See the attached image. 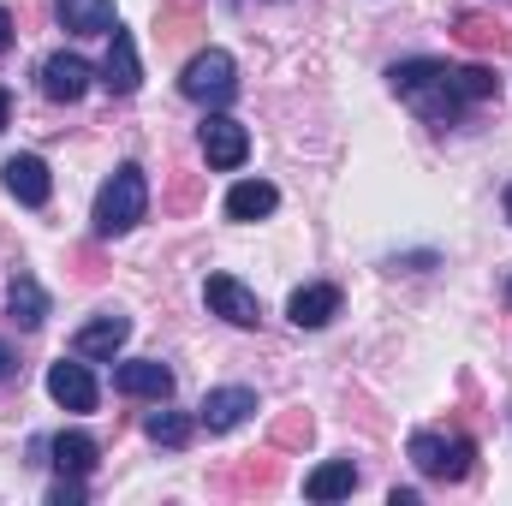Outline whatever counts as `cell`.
<instances>
[{"mask_svg":"<svg viewBox=\"0 0 512 506\" xmlns=\"http://www.w3.org/2000/svg\"><path fill=\"white\" fill-rule=\"evenodd\" d=\"M387 84H393V96H399L405 108H417L429 126H453V120L465 114L459 78H453L447 60H399V66L387 72Z\"/></svg>","mask_w":512,"mask_h":506,"instance_id":"1","label":"cell"},{"mask_svg":"<svg viewBox=\"0 0 512 506\" xmlns=\"http://www.w3.org/2000/svg\"><path fill=\"white\" fill-rule=\"evenodd\" d=\"M149 215V179H143V167L137 161H126V167H114V179L96 191V233L102 239H120V233H131L137 221Z\"/></svg>","mask_w":512,"mask_h":506,"instance_id":"2","label":"cell"},{"mask_svg":"<svg viewBox=\"0 0 512 506\" xmlns=\"http://www.w3.org/2000/svg\"><path fill=\"white\" fill-rule=\"evenodd\" d=\"M405 453L429 483H465L471 465H477V441L471 435H441V429H417Z\"/></svg>","mask_w":512,"mask_h":506,"instance_id":"3","label":"cell"},{"mask_svg":"<svg viewBox=\"0 0 512 506\" xmlns=\"http://www.w3.org/2000/svg\"><path fill=\"white\" fill-rule=\"evenodd\" d=\"M179 90H185V102H197V108H227V102L239 96V66H233V54H227V48H203V54L185 66Z\"/></svg>","mask_w":512,"mask_h":506,"instance_id":"4","label":"cell"},{"mask_svg":"<svg viewBox=\"0 0 512 506\" xmlns=\"http://www.w3.org/2000/svg\"><path fill=\"white\" fill-rule=\"evenodd\" d=\"M197 143H203V161H209L215 173H233V167H245V155H251V131L239 126L233 114H221V108L203 120Z\"/></svg>","mask_w":512,"mask_h":506,"instance_id":"5","label":"cell"},{"mask_svg":"<svg viewBox=\"0 0 512 506\" xmlns=\"http://www.w3.org/2000/svg\"><path fill=\"white\" fill-rule=\"evenodd\" d=\"M203 304H209V316H221V322H233V328H256V322H262L256 292L245 280H233V274H209V280H203Z\"/></svg>","mask_w":512,"mask_h":506,"instance_id":"6","label":"cell"},{"mask_svg":"<svg viewBox=\"0 0 512 506\" xmlns=\"http://www.w3.org/2000/svg\"><path fill=\"white\" fill-rule=\"evenodd\" d=\"M48 399L54 405H66V411H96V399H102V387L90 376V364L72 352V358H60V364H48Z\"/></svg>","mask_w":512,"mask_h":506,"instance_id":"7","label":"cell"},{"mask_svg":"<svg viewBox=\"0 0 512 506\" xmlns=\"http://www.w3.org/2000/svg\"><path fill=\"white\" fill-rule=\"evenodd\" d=\"M251 417H256L251 387H209L203 405H197V423H203L209 435H227V429H239V423H251Z\"/></svg>","mask_w":512,"mask_h":506,"instance_id":"8","label":"cell"},{"mask_svg":"<svg viewBox=\"0 0 512 506\" xmlns=\"http://www.w3.org/2000/svg\"><path fill=\"white\" fill-rule=\"evenodd\" d=\"M90 60H78V54H48L42 60V96L48 102H84V90H90Z\"/></svg>","mask_w":512,"mask_h":506,"instance_id":"9","label":"cell"},{"mask_svg":"<svg viewBox=\"0 0 512 506\" xmlns=\"http://www.w3.org/2000/svg\"><path fill=\"white\" fill-rule=\"evenodd\" d=\"M0 179H6V191H12L24 209H42V203L54 197V179H48V161H42V155H12V161L0 167Z\"/></svg>","mask_w":512,"mask_h":506,"instance_id":"10","label":"cell"},{"mask_svg":"<svg viewBox=\"0 0 512 506\" xmlns=\"http://www.w3.org/2000/svg\"><path fill=\"white\" fill-rule=\"evenodd\" d=\"M131 340V316H120V310H108V316H96V322H84L78 334H72V352L90 364V358H114L120 346Z\"/></svg>","mask_w":512,"mask_h":506,"instance_id":"11","label":"cell"},{"mask_svg":"<svg viewBox=\"0 0 512 506\" xmlns=\"http://www.w3.org/2000/svg\"><path fill=\"white\" fill-rule=\"evenodd\" d=\"M114 387H120L126 399H155V405H161V399L173 393V370H167L161 358H131V364L114 370Z\"/></svg>","mask_w":512,"mask_h":506,"instance_id":"12","label":"cell"},{"mask_svg":"<svg viewBox=\"0 0 512 506\" xmlns=\"http://www.w3.org/2000/svg\"><path fill=\"white\" fill-rule=\"evenodd\" d=\"M102 84L114 90V96H131L137 84H143V66H137V42H131V30H108V60H102Z\"/></svg>","mask_w":512,"mask_h":506,"instance_id":"13","label":"cell"},{"mask_svg":"<svg viewBox=\"0 0 512 506\" xmlns=\"http://www.w3.org/2000/svg\"><path fill=\"white\" fill-rule=\"evenodd\" d=\"M286 316H292L298 328H328V322L340 316V286H298V292L286 298Z\"/></svg>","mask_w":512,"mask_h":506,"instance_id":"14","label":"cell"},{"mask_svg":"<svg viewBox=\"0 0 512 506\" xmlns=\"http://www.w3.org/2000/svg\"><path fill=\"white\" fill-rule=\"evenodd\" d=\"M48 453H54V471H60V477H90L96 459H102V447H96L90 435H78V429H60V435L48 441Z\"/></svg>","mask_w":512,"mask_h":506,"instance_id":"15","label":"cell"},{"mask_svg":"<svg viewBox=\"0 0 512 506\" xmlns=\"http://www.w3.org/2000/svg\"><path fill=\"white\" fill-rule=\"evenodd\" d=\"M274 209H280V191L268 179H239L227 191V221H268Z\"/></svg>","mask_w":512,"mask_h":506,"instance_id":"16","label":"cell"},{"mask_svg":"<svg viewBox=\"0 0 512 506\" xmlns=\"http://www.w3.org/2000/svg\"><path fill=\"white\" fill-rule=\"evenodd\" d=\"M6 316H12L18 328H42V322H48V292L36 286V274H12V286H6Z\"/></svg>","mask_w":512,"mask_h":506,"instance_id":"17","label":"cell"},{"mask_svg":"<svg viewBox=\"0 0 512 506\" xmlns=\"http://www.w3.org/2000/svg\"><path fill=\"white\" fill-rule=\"evenodd\" d=\"M54 12L72 36H108L114 30V0H54Z\"/></svg>","mask_w":512,"mask_h":506,"instance_id":"18","label":"cell"},{"mask_svg":"<svg viewBox=\"0 0 512 506\" xmlns=\"http://www.w3.org/2000/svg\"><path fill=\"white\" fill-rule=\"evenodd\" d=\"M352 489H358V465L352 459H328V465H316L304 477V495L310 501H346Z\"/></svg>","mask_w":512,"mask_h":506,"instance_id":"19","label":"cell"},{"mask_svg":"<svg viewBox=\"0 0 512 506\" xmlns=\"http://www.w3.org/2000/svg\"><path fill=\"white\" fill-rule=\"evenodd\" d=\"M143 435H149L155 447H185V441H191V417H185V411H149V417H143Z\"/></svg>","mask_w":512,"mask_h":506,"instance_id":"20","label":"cell"},{"mask_svg":"<svg viewBox=\"0 0 512 506\" xmlns=\"http://www.w3.org/2000/svg\"><path fill=\"white\" fill-rule=\"evenodd\" d=\"M453 78H459L465 108H471V102H495V96H501V78H495L489 66H453Z\"/></svg>","mask_w":512,"mask_h":506,"instance_id":"21","label":"cell"},{"mask_svg":"<svg viewBox=\"0 0 512 506\" xmlns=\"http://www.w3.org/2000/svg\"><path fill=\"white\" fill-rule=\"evenodd\" d=\"M84 495H90L84 477H60V483L48 489V506H84Z\"/></svg>","mask_w":512,"mask_h":506,"instance_id":"22","label":"cell"},{"mask_svg":"<svg viewBox=\"0 0 512 506\" xmlns=\"http://www.w3.org/2000/svg\"><path fill=\"white\" fill-rule=\"evenodd\" d=\"M6 48H12V12L0 6V54H6Z\"/></svg>","mask_w":512,"mask_h":506,"instance_id":"23","label":"cell"},{"mask_svg":"<svg viewBox=\"0 0 512 506\" xmlns=\"http://www.w3.org/2000/svg\"><path fill=\"white\" fill-rule=\"evenodd\" d=\"M12 126V90H0V131Z\"/></svg>","mask_w":512,"mask_h":506,"instance_id":"24","label":"cell"},{"mask_svg":"<svg viewBox=\"0 0 512 506\" xmlns=\"http://www.w3.org/2000/svg\"><path fill=\"white\" fill-rule=\"evenodd\" d=\"M12 370H18V364H12V352L0 346V381H12Z\"/></svg>","mask_w":512,"mask_h":506,"instance_id":"25","label":"cell"},{"mask_svg":"<svg viewBox=\"0 0 512 506\" xmlns=\"http://www.w3.org/2000/svg\"><path fill=\"white\" fill-rule=\"evenodd\" d=\"M507 221H512V185H507Z\"/></svg>","mask_w":512,"mask_h":506,"instance_id":"26","label":"cell"},{"mask_svg":"<svg viewBox=\"0 0 512 506\" xmlns=\"http://www.w3.org/2000/svg\"><path fill=\"white\" fill-rule=\"evenodd\" d=\"M507 304H512V280H507Z\"/></svg>","mask_w":512,"mask_h":506,"instance_id":"27","label":"cell"}]
</instances>
